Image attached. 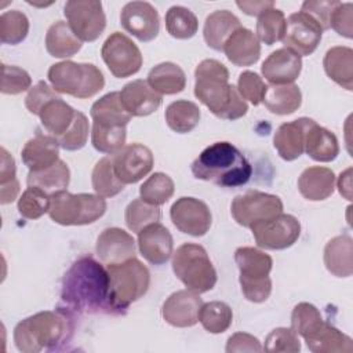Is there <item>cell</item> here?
<instances>
[{
	"label": "cell",
	"instance_id": "30",
	"mask_svg": "<svg viewBox=\"0 0 353 353\" xmlns=\"http://www.w3.org/2000/svg\"><path fill=\"white\" fill-rule=\"evenodd\" d=\"M324 265L336 277H349L353 273V241L347 234L331 239L324 248Z\"/></svg>",
	"mask_w": 353,
	"mask_h": 353
},
{
	"label": "cell",
	"instance_id": "1",
	"mask_svg": "<svg viewBox=\"0 0 353 353\" xmlns=\"http://www.w3.org/2000/svg\"><path fill=\"white\" fill-rule=\"evenodd\" d=\"M61 301L76 313H112L108 269L92 256L79 258L62 279Z\"/></svg>",
	"mask_w": 353,
	"mask_h": 353
},
{
	"label": "cell",
	"instance_id": "56",
	"mask_svg": "<svg viewBox=\"0 0 353 353\" xmlns=\"http://www.w3.org/2000/svg\"><path fill=\"white\" fill-rule=\"evenodd\" d=\"M262 345L251 334L247 332H236L233 334L226 343V352L228 353H234V352H262Z\"/></svg>",
	"mask_w": 353,
	"mask_h": 353
},
{
	"label": "cell",
	"instance_id": "41",
	"mask_svg": "<svg viewBox=\"0 0 353 353\" xmlns=\"http://www.w3.org/2000/svg\"><path fill=\"white\" fill-rule=\"evenodd\" d=\"M287 19L279 8H268L258 15L256 37L266 46H272L283 40L285 33Z\"/></svg>",
	"mask_w": 353,
	"mask_h": 353
},
{
	"label": "cell",
	"instance_id": "47",
	"mask_svg": "<svg viewBox=\"0 0 353 353\" xmlns=\"http://www.w3.org/2000/svg\"><path fill=\"white\" fill-rule=\"evenodd\" d=\"M323 321L324 319L319 309L309 302L298 303L291 313V328L302 338L316 331Z\"/></svg>",
	"mask_w": 353,
	"mask_h": 353
},
{
	"label": "cell",
	"instance_id": "19",
	"mask_svg": "<svg viewBox=\"0 0 353 353\" xmlns=\"http://www.w3.org/2000/svg\"><path fill=\"white\" fill-rule=\"evenodd\" d=\"M97 255L105 265L121 263L135 258L137 247L132 236L120 228H108L97 239Z\"/></svg>",
	"mask_w": 353,
	"mask_h": 353
},
{
	"label": "cell",
	"instance_id": "53",
	"mask_svg": "<svg viewBox=\"0 0 353 353\" xmlns=\"http://www.w3.org/2000/svg\"><path fill=\"white\" fill-rule=\"evenodd\" d=\"M330 28H332L339 36L346 39L353 37V4L341 3L334 7L330 15Z\"/></svg>",
	"mask_w": 353,
	"mask_h": 353
},
{
	"label": "cell",
	"instance_id": "17",
	"mask_svg": "<svg viewBox=\"0 0 353 353\" xmlns=\"http://www.w3.org/2000/svg\"><path fill=\"white\" fill-rule=\"evenodd\" d=\"M113 157L114 172L124 183H137L153 168V153L142 143H130L119 150Z\"/></svg>",
	"mask_w": 353,
	"mask_h": 353
},
{
	"label": "cell",
	"instance_id": "2",
	"mask_svg": "<svg viewBox=\"0 0 353 353\" xmlns=\"http://www.w3.org/2000/svg\"><path fill=\"white\" fill-rule=\"evenodd\" d=\"M194 95L211 113L223 120L243 117L248 105L237 87L229 84L228 68L216 59L201 61L194 70Z\"/></svg>",
	"mask_w": 353,
	"mask_h": 353
},
{
	"label": "cell",
	"instance_id": "44",
	"mask_svg": "<svg viewBox=\"0 0 353 353\" xmlns=\"http://www.w3.org/2000/svg\"><path fill=\"white\" fill-rule=\"evenodd\" d=\"M125 127H102L92 123L91 143L98 152L116 154L125 146Z\"/></svg>",
	"mask_w": 353,
	"mask_h": 353
},
{
	"label": "cell",
	"instance_id": "45",
	"mask_svg": "<svg viewBox=\"0 0 353 353\" xmlns=\"http://www.w3.org/2000/svg\"><path fill=\"white\" fill-rule=\"evenodd\" d=\"M29 33L28 17L18 11H6L0 17V40L3 44H19Z\"/></svg>",
	"mask_w": 353,
	"mask_h": 353
},
{
	"label": "cell",
	"instance_id": "40",
	"mask_svg": "<svg viewBox=\"0 0 353 353\" xmlns=\"http://www.w3.org/2000/svg\"><path fill=\"white\" fill-rule=\"evenodd\" d=\"M199 321L210 334H222L232 325L233 312L228 303L211 301L203 303L199 313Z\"/></svg>",
	"mask_w": 353,
	"mask_h": 353
},
{
	"label": "cell",
	"instance_id": "15",
	"mask_svg": "<svg viewBox=\"0 0 353 353\" xmlns=\"http://www.w3.org/2000/svg\"><path fill=\"white\" fill-rule=\"evenodd\" d=\"M170 216L179 232L194 237L204 236L210 230L212 222L208 205L194 197L178 199L171 205Z\"/></svg>",
	"mask_w": 353,
	"mask_h": 353
},
{
	"label": "cell",
	"instance_id": "21",
	"mask_svg": "<svg viewBox=\"0 0 353 353\" xmlns=\"http://www.w3.org/2000/svg\"><path fill=\"white\" fill-rule=\"evenodd\" d=\"M141 255L152 265H164L172 255L174 241L170 230L161 223H150L138 233Z\"/></svg>",
	"mask_w": 353,
	"mask_h": 353
},
{
	"label": "cell",
	"instance_id": "6",
	"mask_svg": "<svg viewBox=\"0 0 353 353\" xmlns=\"http://www.w3.org/2000/svg\"><path fill=\"white\" fill-rule=\"evenodd\" d=\"M47 77L58 94H68L79 99L97 95L105 85L102 72L92 63L62 61L51 65Z\"/></svg>",
	"mask_w": 353,
	"mask_h": 353
},
{
	"label": "cell",
	"instance_id": "14",
	"mask_svg": "<svg viewBox=\"0 0 353 353\" xmlns=\"http://www.w3.org/2000/svg\"><path fill=\"white\" fill-rule=\"evenodd\" d=\"M321 26L306 12L298 11L288 17L283 44L299 57L310 55L316 51L323 36Z\"/></svg>",
	"mask_w": 353,
	"mask_h": 353
},
{
	"label": "cell",
	"instance_id": "9",
	"mask_svg": "<svg viewBox=\"0 0 353 353\" xmlns=\"http://www.w3.org/2000/svg\"><path fill=\"white\" fill-rule=\"evenodd\" d=\"M172 270L185 287L197 294L207 292L216 283V272L204 247L185 243L172 254Z\"/></svg>",
	"mask_w": 353,
	"mask_h": 353
},
{
	"label": "cell",
	"instance_id": "60",
	"mask_svg": "<svg viewBox=\"0 0 353 353\" xmlns=\"http://www.w3.org/2000/svg\"><path fill=\"white\" fill-rule=\"evenodd\" d=\"M338 189H339V193L346 200H352V168H347L339 175Z\"/></svg>",
	"mask_w": 353,
	"mask_h": 353
},
{
	"label": "cell",
	"instance_id": "26",
	"mask_svg": "<svg viewBox=\"0 0 353 353\" xmlns=\"http://www.w3.org/2000/svg\"><path fill=\"white\" fill-rule=\"evenodd\" d=\"M299 193L310 201L328 199L335 189V174L327 167H309L302 171L298 179Z\"/></svg>",
	"mask_w": 353,
	"mask_h": 353
},
{
	"label": "cell",
	"instance_id": "4",
	"mask_svg": "<svg viewBox=\"0 0 353 353\" xmlns=\"http://www.w3.org/2000/svg\"><path fill=\"white\" fill-rule=\"evenodd\" d=\"M192 174L222 188H236L250 181L252 167L234 145L222 141L207 146L194 159Z\"/></svg>",
	"mask_w": 353,
	"mask_h": 353
},
{
	"label": "cell",
	"instance_id": "43",
	"mask_svg": "<svg viewBox=\"0 0 353 353\" xmlns=\"http://www.w3.org/2000/svg\"><path fill=\"white\" fill-rule=\"evenodd\" d=\"M175 190L174 181L164 172L152 174L139 188L141 199L153 205H161L167 203Z\"/></svg>",
	"mask_w": 353,
	"mask_h": 353
},
{
	"label": "cell",
	"instance_id": "54",
	"mask_svg": "<svg viewBox=\"0 0 353 353\" xmlns=\"http://www.w3.org/2000/svg\"><path fill=\"white\" fill-rule=\"evenodd\" d=\"M58 97H59L58 92L52 87H50L46 81L41 80L29 90L28 95L25 97V106L30 113L39 116L44 105Z\"/></svg>",
	"mask_w": 353,
	"mask_h": 353
},
{
	"label": "cell",
	"instance_id": "36",
	"mask_svg": "<svg viewBox=\"0 0 353 353\" xmlns=\"http://www.w3.org/2000/svg\"><path fill=\"white\" fill-rule=\"evenodd\" d=\"M262 102L269 112L285 116L299 109L302 103V92L295 84L268 85Z\"/></svg>",
	"mask_w": 353,
	"mask_h": 353
},
{
	"label": "cell",
	"instance_id": "58",
	"mask_svg": "<svg viewBox=\"0 0 353 353\" xmlns=\"http://www.w3.org/2000/svg\"><path fill=\"white\" fill-rule=\"evenodd\" d=\"M236 6L243 12H245L247 15L258 17L265 10L274 7V3L273 1H263V0L262 1H236Z\"/></svg>",
	"mask_w": 353,
	"mask_h": 353
},
{
	"label": "cell",
	"instance_id": "27",
	"mask_svg": "<svg viewBox=\"0 0 353 353\" xmlns=\"http://www.w3.org/2000/svg\"><path fill=\"white\" fill-rule=\"evenodd\" d=\"M303 152H306L314 161L330 163L339 154L338 139L330 130L319 125L310 119L305 132Z\"/></svg>",
	"mask_w": 353,
	"mask_h": 353
},
{
	"label": "cell",
	"instance_id": "22",
	"mask_svg": "<svg viewBox=\"0 0 353 353\" xmlns=\"http://www.w3.org/2000/svg\"><path fill=\"white\" fill-rule=\"evenodd\" d=\"M120 99L125 110L135 117L149 116L161 105V95L141 79L127 83L120 91Z\"/></svg>",
	"mask_w": 353,
	"mask_h": 353
},
{
	"label": "cell",
	"instance_id": "8",
	"mask_svg": "<svg viewBox=\"0 0 353 353\" xmlns=\"http://www.w3.org/2000/svg\"><path fill=\"white\" fill-rule=\"evenodd\" d=\"M106 211L105 197L91 193L73 194L59 190L50 196V218L63 226L94 223Z\"/></svg>",
	"mask_w": 353,
	"mask_h": 353
},
{
	"label": "cell",
	"instance_id": "25",
	"mask_svg": "<svg viewBox=\"0 0 353 353\" xmlns=\"http://www.w3.org/2000/svg\"><path fill=\"white\" fill-rule=\"evenodd\" d=\"M223 52L236 66H251L261 57L258 37L247 28H239L225 43Z\"/></svg>",
	"mask_w": 353,
	"mask_h": 353
},
{
	"label": "cell",
	"instance_id": "32",
	"mask_svg": "<svg viewBox=\"0 0 353 353\" xmlns=\"http://www.w3.org/2000/svg\"><path fill=\"white\" fill-rule=\"evenodd\" d=\"M94 124L102 127H125L131 120V114L121 103L120 92H109L95 101L90 110Z\"/></svg>",
	"mask_w": 353,
	"mask_h": 353
},
{
	"label": "cell",
	"instance_id": "18",
	"mask_svg": "<svg viewBox=\"0 0 353 353\" xmlns=\"http://www.w3.org/2000/svg\"><path fill=\"white\" fill-rule=\"evenodd\" d=\"M203 301L197 292L181 290L171 294L161 307V316L172 327L186 328L197 324Z\"/></svg>",
	"mask_w": 353,
	"mask_h": 353
},
{
	"label": "cell",
	"instance_id": "59",
	"mask_svg": "<svg viewBox=\"0 0 353 353\" xmlns=\"http://www.w3.org/2000/svg\"><path fill=\"white\" fill-rule=\"evenodd\" d=\"M19 193V182L18 179L10 181L7 183L0 185V203L8 204L12 203Z\"/></svg>",
	"mask_w": 353,
	"mask_h": 353
},
{
	"label": "cell",
	"instance_id": "10",
	"mask_svg": "<svg viewBox=\"0 0 353 353\" xmlns=\"http://www.w3.org/2000/svg\"><path fill=\"white\" fill-rule=\"evenodd\" d=\"M63 14L81 41H95L106 28L102 3L98 0H69L63 6Z\"/></svg>",
	"mask_w": 353,
	"mask_h": 353
},
{
	"label": "cell",
	"instance_id": "50",
	"mask_svg": "<svg viewBox=\"0 0 353 353\" xmlns=\"http://www.w3.org/2000/svg\"><path fill=\"white\" fill-rule=\"evenodd\" d=\"M88 134H90L88 119L85 117L84 113L76 110V116L72 125L62 137L57 138V141L62 149L73 152L85 146Z\"/></svg>",
	"mask_w": 353,
	"mask_h": 353
},
{
	"label": "cell",
	"instance_id": "33",
	"mask_svg": "<svg viewBox=\"0 0 353 353\" xmlns=\"http://www.w3.org/2000/svg\"><path fill=\"white\" fill-rule=\"evenodd\" d=\"M47 52L54 58H70L81 48V40L73 33L68 22H54L46 34Z\"/></svg>",
	"mask_w": 353,
	"mask_h": 353
},
{
	"label": "cell",
	"instance_id": "37",
	"mask_svg": "<svg viewBox=\"0 0 353 353\" xmlns=\"http://www.w3.org/2000/svg\"><path fill=\"white\" fill-rule=\"evenodd\" d=\"M70 181V171L65 161L58 160L54 165L43 171H29L28 186H36L50 196L55 192L65 190Z\"/></svg>",
	"mask_w": 353,
	"mask_h": 353
},
{
	"label": "cell",
	"instance_id": "16",
	"mask_svg": "<svg viewBox=\"0 0 353 353\" xmlns=\"http://www.w3.org/2000/svg\"><path fill=\"white\" fill-rule=\"evenodd\" d=\"M120 22L125 32L139 41L148 43L157 37L160 19L157 10L148 1H130L120 12Z\"/></svg>",
	"mask_w": 353,
	"mask_h": 353
},
{
	"label": "cell",
	"instance_id": "51",
	"mask_svg": "<svg viewBox=\"0 0 353 353\" xmlns=\"http://www.w3.org/2000/svg\"><path fill=\"white\" fill-rule=\"evenodd\" d=\"M32 79L29 73L18 66L1 63V92L17 95L30 88Z\"/></svg>",
	"mask_w": 353,
	"mask_h": 353
},
{
	"label": "cell",
	"instance_id": "13",
	"mask_svg": "<svg viewBox=\"0 0 353 353\" xmlns=\"http://www.w3.org/2000/svg\"><path fill=\"white\" fill-rule=\"evenodd\" d=\"M250 229L256 245L265 250H285L301 234L299 221L294 215L283 212L270 219L255 222Z\"/></svg>",
	"mask_w": 353,
	"mask_h": 353
},
{
	"label": "cell",
	"instance_id": "49",
	"mask_svg": "<svg viewBox=\"0 0 353 353\" xmlns=\"http://www.w3.org/2000/svg\"><path fill=\"white\" fill-rule=\"evenodd\" d=\"M262 349L268 353H296L301 350V341L292 328L279 327L268 334Z\"/></svg>",
	"mask_w": 353,
	"mask_h": 353
},
{
	"label": "cell",
	"instance_id": "5",
	"mask_svg": "<svg viewBox=\"0 0 353 353\" xmlns=\"http://www.w3.org/2000/svg\"><path fill=\"white\" fill-rule=\"evenodd\" d=\"M106 269L109 273L113 314H123L132 302H137L148 292L150 273L137 258H131L121 263L106 265Z\"/></svg>",
	"mask_w": 353,
	"mask_h": 353
},
{
	"label": "cell",
	"instance_id": "28",
	"mask_svg": "<svg viewBox=\"0 0 353 353\" xmlns=\"http://www.w3.org/2000/svg\"><path fill=\"white\" fill-rule=\"evenodd\" d=\"M306 346L313 353H352V338L335 328L332 324L323 321L316 331L303 338Z\"/></svg>",
	"mask_w": 353,
	"mask_h": 353
},
{
	"label": "cell",
	"instance_id": "46",
	"mask_svg": "<svg viewBox=\"0 0 353 353\" xmlns=\"http://www.w3.org/2000/svg\"><path fill=\"white\" fill-rule=\"evenodd\" d=\"M160 215L161 214L157 205L149 204L142 199H135L127 205L124 221L131 232L139 233L148 225L159 222Z\"/></svg>",
	"mask_w": 353,
	"mask_h": 353
},
{
	"label": "cell",
	"instance_id": "3",
	"mask_svg": "<svg viewBox=\"0 0 353 353\" xmlns=\"http://www.w3.org/2000/svg\"><path fill=\"white\" fill-rule=\"evenodd\" d=\"M74 321L68 309L39 312L19 321L14 328V342L19 352L40 353L58 350L70 341Z\"/></svg>",
	"mask_w": 353,
	"mask_h": 353
},
{
	"label": "cell",
	"instance_id": "29",
	"mask_svg": "<svg viewBox=\"0 0 353 353\" xmlns=\"http://www.w3.org/2000/svg\"><path fill=\"white\" fill-rule=\"evenodd\" d=\"M239 28H241V23L234 14L228 10H218L205 18L203 36L208 47L223 51L225 43Z\"/></svg>",
	"mask_w": 353,
	"mask_h": 353
},
{
	"label": "cell",
	"instance_id": "11",
	"mask_svg": "<svg viewBox=\"0 0 353 353\" xmlns=\"http://www.w3.org/2000/svg\"><path fill=\"white\" fill-rule=\"evenodd\" d=\"M101 55L110 73L117 79L138 73L143 61L137 44L120 32H113L105 40Z\"/></svg>",
	"mask_w": 353,
	"mask_h": 353
},
{
	"label": "cell",
	"instance_id": "48",
	"mask_svg": "<svg viewBox=\"0 0 353 353\" xmlns=\"http://www.w3.org/2000/svg\"><path fill=\"white\" fill-rule=\"evenodd\" d=\"M50 194L36 186H28L18 200V212L26 219H37L48 212Z\"/></svg>",
	"mask_w": 353,
	"mask_h": 353
},
{
	"label": "cell",
	"instance_id": "39",
	"mask_svg": "<svg viewBox=\"0 0 353 353\" xmlns=\"http://www.w3.org/2000/svg\"><path fill=\"white\" fill-rule=\"evenodd\" d=\"M92 188L101 197H113L124 189V183L117 178L113 165V157H102L92 170Z\"/></svg>",
	"mask_w": 353,
	"mask_h": 353
},
{
	"label": "cell",
	"instance_id": "42",
	"mask_svg": "<svg viewBox=\"0 0 353 353\" xmlns=\"http://www.w3.org/2000/svg\"><path fill=\"white\" fill-rule=\"evenodd\" d=\"M165 28L172 37L186 40L196 34L199 29V21L189 8L182 6H172L165 12Z\"/></svg>",
	"mask_w": 353,
	"mask_h": 353
},
{
	"label": "cell",
	"instance_id": "57",
	"mask_svg": "<svg viewBox=\"0 0 353 353\" xmlns=\"http://www.w3.org/2000/svg\"><path fill=\"white\" fill-rule=\"evenodd\" d=\"M0 185L17 179L15 176V160L14 157L1 148V163H0Z\"/></svg>",
	"mask_w": 353,
	"mask_h": 353
},
{
	"label": "cell",
	"instance_id": "52",
	"mask_svg": "<svg viewBox=\"0 0 353 353\" xmlns=\"http://www.w3.org/2000/svg\"><path fill=\"white\" fill-rule=\"evenodd\" d=\"M266 88L268 85L255 72L245 70L240 73L237 80V91L244 101H250L254 106L259 105L263 99Z\"/></svg>",
	"mask_w": 353,
	"mask_h": 353
},
{
	"label": "cell",
	"instance_id": "31",
	"mask_svg": "<svg viewBox=\"0 0 353 353\" xmlns=\"http://www.w3.org/2000/svg\"><path fill=\"white\" fill-rule=\"evenodd\" d=\"M327 76L342 88L353 90V50L336 46L330 48L323 59Z\"/></svg>",
	"mask_w": 353,
	"mask_h": 353
},
{
	"label": "cell",
	"instance_id": "38",
	"mask_svg": "<svg viewBox=\"0 0 353 353\" xmlns=\"http://www.w3.org/2000/svg\"><path fill=\"white\" fill-rule=\"evenodd\" d=\"M200 117V108L194 102L185 99L174 101L165 109L167 125L178 134H188L194 130Z\"/></svg>",
	"mask_w": 353,
	"mask_h": 353
},
{
	"label": "cell",
	"instance_id": "20",
	"mask_svg": "<svg viewBox=\"0 0 353 353\" xmlns=\"http://www.w3.org/2000/svg\"><path fill=\"white\" fill-rule=\"evenodd\" d=\"M301 70V57L285 47L273 51L261 66V72L270 85L292 84L299 77Z\"/></svg>",
	"mask_w": 353,
	"mask_h": 353
},
{
	"label": "cell",
	"instance_id": "12",
	"mask_svg": "<svg viewBox=\"0 0 353 353\" xmlns=\"http://www.w3.org/2000/svg\"><path fill=\"white\" fill-rule=\"evenodd\" d=\"M230 212L239 225L251 228L255 222L270 219L281 214L283 201L276 194L250 190L233 199Z\"/></svg>",
	"mask_w": 353,
	"mask_h": 353
},
{
	"label": "cell",
	"instance_id": "24",
	"mask_svg": "<svg viewBox=\"0 0 353 353\" xmlns=\"http://www.w3.org/2000/svg\"><path fill=\"white\" fill-rule=\"evenodd\" d=\"M309 121V117H301L298 120L284 123L276 130L273 146L283 160L292 161L303 153L305 132Z\"/></svg>",
	"mask_w": 353,
	"mask_h": 353
},
{
	"label": "cell",
	"instance_id": "23",
	"mask_svg": "<svg viewBox=\"0 0 353 353\" xmlns=\"http://www.w3.org/2000/svg\"><path fill=\"white\" fill-rule=\"evenodd\" d=\"M59 148L57 138L37 131V134L25 143L21 157L29 171H43L59 160Z\"/></svg>",
	"mask_w": 353,
	"mask_h": 353
},
{
	"label": "cell",
	"instance_id": "35",
	"mask_svg": "<svg viewBox=\"0 0 353 353\" xmlns=\"http://www.w3.org/2000/svg\"><path fill=\"white\" fill-rule=\"evenodd\" d=\"M76 110L61 97L51 99L39 113L44 130L54 138L62 137L72 125Z\"/></svg>",
	"mask_w": 353,
	"mask_h": 353
},
{
	"label": "cell",
	"instance_id": "34",
	"mask_svg": "<svg viewBox=\"0 0 353 353\" xmlns=\"http://www.w3.org/2000/svg\"><path fill=\"white\" fill-rule=\"evenodd\" d=\"M146 81L157 94L172 95L183 91L186 76L176 63L161 62L150 69Z\"/></svg>",
	"mask_w": 353,
	"mask_h": 353
},
{
	"label": "cell",
	"instance_id": "55",
	"mask_svg": "<svg viewBox=\"0 0 353 353\" xmlns=\"http://www.w3.org/2000/svg\"><path fill=\"white\" fill-rule=\"evenodd\" d=\"M338 4V1H324V0H310L305 1L302 4L301 11L309 14L320 26L323 30L330 29V15L334 10V7Z\"/></svg>",
	"mask_w": 353,
	"mask_h": 353
},
{
	"label": "cell",
	"instance_id": "7",
	"mask_svg": "<svg viewBox=\"0 0 353 353\" xmlns=\"http://www.w3.org/2000/svg\"><path fill=\"white\" fill-rule=\"evenodd\" d=\"M234 262L240 272L239 281L244 298L254 303L265 302L272 292V256L254 247H240L234 252Z\"/></svg>",
	"mask_w": 353,
	"mask_h": 353
}]
</instances>
